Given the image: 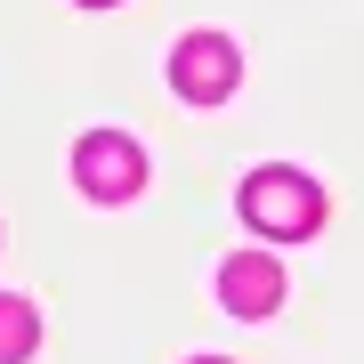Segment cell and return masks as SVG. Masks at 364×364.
I'll return each instance as SVG.
<instances>
[{"label": "cell", "instance_id": "obj_1", "mask_svg": "<svg viewBox=\"0 0 364 364\" xmlns=\"http://www.w3.org/2000/svg\"><path fill=\"white\" fill-rule=\"evenodd\" d=\"M235 203H243V227L267 243H299V235L324 227V186L308 170H251Z\"/></svg>", "mask_w": 364, "mask_h": 364}, {"label": "cell", "instance_id": "obj_2", "mask_svg": "<svg viewBox=\"0 0 364 364\" xmlns=\"http://www.w3.org/2000/svg\"><path fill=\"white\" fill-rule=\"evenodd\" d=\"M73 186L90 203H130L138 186H146V154H138V138H122V130H90L73 146Z\"/></svg>", "mask_w": 364, "mask_h": 364}, {"label": "cell", "instance_id": "obj_3", "mask_svg": "<svg viewBox=\"0 0 364 364\" xmlns=\"http://www.w3.org/2000/svg\"><path fill=\"white\" fill-rule=\"evenodd\" d=\"M235 81H243V57H235L227 33H186L178 57H170V90H178L186 105H219L235 97Z\"/></svg>", "mask_w": 364, "mask_h": 364}, {"label": "cell", "instance_id": "obj_4", "mask_svg": "<svg viewBox=\"0 0 364 364\" xmlns=\"http://www.w3.org/2000/svg\"><path fill=\"white\" fill-rule=\"evenodd\" d=\"M219 299H227V316H275V299H284L275 251H235L219 267Z\"/></svg>", "mask_w": 364, "mask_h": 364}, {"label": "cell", "instance_id": "obj_5", "mask_svg": "<svg viewBox=\"0 0 364 364\" xmlns=\"http://www.w3.org/2000/svg\"><path fill=\"white\" fill-rule=\"evenodd\" d=\"M33 340H41V316L25 308V299L0 291V364H25V356H33Z\"/></svg>", "mask_w": 364, "mask_h": 364}, {"label": "cell", "instance_id": "obj_6", "mask_svg": "<svg viewBox=\"0 0 364 364\" xmlns=\"http://www.w3.org/2000/svg\"><path fill=\"white\" fill-rule=\"evenodd\" d=\"M195 364H227V356H195Z\"/></svg>", "mask_w": 364, "mask_h": 364}, {"label": "cell", "instance_id": "obj_7", "mask_svg": "<svg viewBox=\"0 0 364 364\" xmlns=\"http://www.w3.org/2000/svg\"><path fill=\"white\" fill-rule=\"evenodd\" d=\"M81 9H105V0H81Z\"/></svg>", "mask_w": 364, "mask_h": 364}]
</instances>
